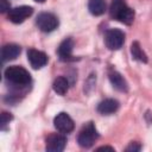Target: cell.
<instances>
[{"instance_id":"cell-19","label":"cell","mask_w":152,"mask_h":152,"mask_svg":"<svg viewBox=\"0 0 152 152\" xmlns=\"http://www.w3.org/2000/svg\"><path fill=\"white\" fill-rule=\"evenodd\" d=\"M11 10V5L7 0H0V11L2 13H5L6 11H10Z\"/></svg>"},{"instance_id":"cell-7","label":"cell","mask_w":152,"mask_h":152,"mask_svg":"<svg viewBox=\"0 0 152 152\" xmlns=\"http://www.w3.org/2000/svg\"><path fill=\"white\" fill-rule=\"evenodd\" d=\"M53 125H55L56 129L61 133H70L75 127L72 119L66 113H63V112L55 116Z\"/></svg>"},{"instance_id":"cell-5","label":"cell","mask_w":152,"mask_h":152,"mask_svg":"<svg viewBox=\"0 0 152 152\" xmlns=\"http://www.w3.org/2000/svg\"><path fill=\"white\" fill-rule=\"evenodd\" d=\"M36 24L38 28L43 32H51L58 26V19L55 14L49 13V12H43L38 14L36 19Z\"/></svg>"},{"instance_id":"cell-6","label":"cell","mask_w":152,"mask_h":152,"mask_svg":"<svg viewBox=\"0 0 152 152\" xmlns=\"http://www.w3.org/2000/svg\"><path fill=\"white\" fill-rule=\"evenodd\" d=\"M33 13L31 6H18L8 11V19L14 24H20Z\"/></svg>"},{"instance_id":"cell-15","label":"cell","mask_w":152,"mask_h":152,"mask_svg":"<svg viewBox=\"0 0 152 152\" xmlns=\"http://www.w3.org/2000/svg\"><path fill=\"white\" fill-rule=\"evenodd\" d=\"M52 88H53L55 93H57L58 95H64L69 89V82H68V80L65 77L59 76L53 81Z\"/></svg>"},{"instance_id":"cell-3","label":"cell","mask_w":152,"mask_h":152,"mask_svg":"<svg viewBox=\"0 0 152 152\" xmlns=\"http://www.w3.org/2000/svg\"><path fill=\"white\" fill-rule=\"evenodd\" d=\"M97 138H99V133L96 131V127L91 121H89L86 125H83V127L81 128L77 137V142L81 147L88 148L94 145Z\"/></svg>"},{"instance_id":"cell-4","label":"cell","mask_w":152,"mask_h":152,"mask_svg":"<svg viewBox=\"0 0 152 152\" xmlns=\"http://www.w3.org/2000/svg\"><path fill=\"white\" fill-rule=\"evenodd\" d=\"M125 42V33L119 28H110L104 34V43L109 50H119Z\"/></svg>"},{"instance_id":"cell-13","label":"cell","mask_w":152,"mask_h":152,"mask_svg":"<svg viewBox=\"0 0 152 152\" xmlns=\"http://www.w3.org/2000/svg\"><path fill=\"white\" fill-rule=\"evenodd\" d=\"M119 108V102L114 99H106L97 104V112L102 115H108L116 112Z\"/></svg>"},{"instance_id":"cell-10","label":"cell","mask_w":152,"mask_h":152,"mask_svg":"<svg viewBox=\"0 0 152 152\" xmlns=\"http://www.w3.org/2000/svg\"><path fill=\"white\" fill-rule=\"evenodd\" d=\"M72 49H74V42L71 38H65L58 46L57 49V53L61 61L63 62H69V61H74V56H72Z\"/></svg>"},{"instance_id":"cell-2","label":"cell","mask_w":152,"mask_h":152,"mask_svg":"<svg viewBox=\"0 0 152 152\" xmlns=\"http://www.w3.org/2000/svg\"><path fill=\"white\" fill-rule=\"evenodd\" d=\"M5 77L12 84L20 86V87L28 84L31 81V75L28 74V71L25 68L19 66V65H11L6 68Z\"/></svg>"},{"instance_id":"cell-12","label":"cell","mask_w":152,"mask_h":152,"mask_svg":"<svg viewBox=\"0 0 152 152\" xmlns=\"http://www.w3.org/2000/svg\"><path fill=\"white\" fill-rule=\"evenodd\" d=\"M108 76H109V81H110L112 86L115 89H118L119 91H124V93H126L128 90V84H127L126 80L124 78V76L120 72H118L115 70H112L108 74Z\"/></svg>"},{"instance_id":"cell-17","label":"cell","mask_w":152,"mask_h":152,"mask_svg":"<svg viewBox=\"0 0 152 152\" xmlns=\"http://www.w3.org/2000/svg\"><path fill=\"white\" fill-rule=\"evenodd\" d=\"M11 120H12V115L7 112H2V114H1V126L2 127L6 126Z\"/></svg>"},{"instance_id":"cell-14","label":"cell","mask_w":152,"mask_h":152,"mask_svg":"<svg viewBox=\"0 0 152 152\" xmlns=\"http://www.w3.org/2000/svg\"><path fill=\"white\" fill-rule=\"evenodd\" d=\"M88 10L93 15H101L106 11V1L104 0H89Z\"/></svg>"},{"instance_id":"cell-8","label":"cell","mask_w":152,"mask_h":152,"mask_svg":"<svg viewBox=\"0 0 152 152\" xmlns=\"http://www.w3.org/2000/svg\"><path fill=\"white\" fill-rule=\"evenodd\" d=\"M66 145V138L63 134L53 133L46 138V151L49 152H62Z\"/></svg>"},{"instance_id":"cell-11","label":"cell","mask_w":152,"mask_h":152,"mask_svg":"<svg viewBox=\"0 0 152 152\" xmlns=\"http://www.w3.org/2000/svg\"><path fill=\"white\" fill-rule=\"evenodd\" d=\"M21 51V48L18 45V44H6L2 46L1 49V57H2V61L4 62H7V61H12V59H15L19 53Z\"/></svg>"},{"instance_id":"cell-18","label":"cell","mask_w":152,"mask_h":152,"mask_svg":"<svg viewBox=\"0 0 152 152\" xmlns=\"http://www.w3.org/2000/svg\"><path fill=\"white\" fill-rule=\"evenodd\" d=\"M140 148H141V146L138 142H131L126 147V151L127 152H138V151H140Z\"/></svg>"},{"instance_id":"cell-20","label":"cell","mask_w":152,"mask_h":152,"mask_svg":"<svg viewBox=\"0 0 152 152\" xmlns=\"http://www.w3.org/2000/svg\"><path fill=\"white\" fill-rule=\"evenodd\" d=\"M106 150L114 151V148H113V147H110V146H101V147H99V148H97V151H106Z\"/></svg>"},{"instance_id":"cell-16","label":"cell","mask_w":152,"mask_h":152,"mask_svg":"<svg viewBox=\"0 0 152 152\" xmlns=\"http://www.w3.org/2000/svg\"><path fill=\"white\" fill-rule=\"evenodd\" d=\"M131 53H132V57L139 62H142V63H146L147 62V56L146 53L142 51L139 42H133L132 45H131Z\"/></svg>"},{"instance_id":"cell-1","label":"cell","mask_w":152,"mask_h":152,"mask_svg":"<svg viewBox=\"0 0 152 152\" xmlns=\"http://www.w3.org/2000/svg\"><path fill=\"white\" fill-rule=\"evenodd\" d=\"M109 13L113 19H116L126 25H131L134 20V11L128 7L124 0H112Z\"/></svg>"},{"instance_id":"cell-9","label":"cell","mask_w":152,"mask_h":152,"mask_svg":"<svg viewBox=\"0 0 152 152\" xmlns=\"http://www.w3.org/2000/svg\"><path fill=\"white\" fill-rule=\"evenodd\" d=\"M27 59L33 69H40L48 63V56L45 52L36 50V49H28L27 50Z\"/></svg>"},{"instance_id":"cell-21","label":"cell","mask_w":152,"mask_h":152,"mask_svg":"<svg viewBox=\"0 0 152 152\" xmlns=\"http://www.w3.org/2000/svg\"><path fill=\"white\" fill-rule=\"evenodd\" d=\"M34 1H37V2H44L45 0H34Z\"/></svg>"}]
</instances>
